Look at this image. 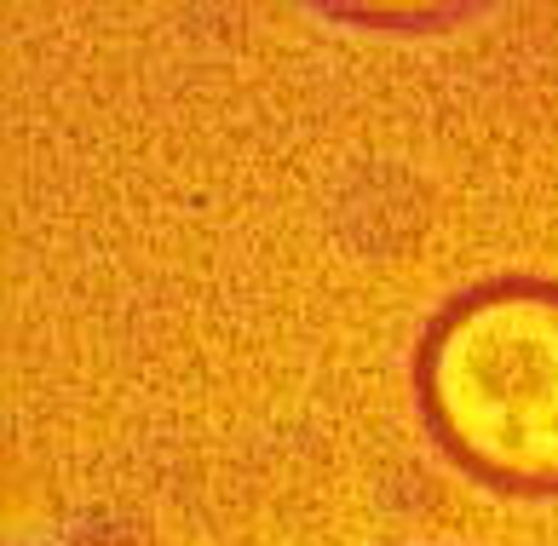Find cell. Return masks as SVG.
Segmentation results:
<instances>
[{
    "label": "cell",
    "mask_w": 558,
    "mask_h": 546,
    "mask_svg": "<svg viewBox=\"0 0 558 546\" xmlns=\"http://www.w3.org/2000/svg\"><path fill=\"white\" fill-rule=\"evenodd\" d=\"M426 420L454 460L507 489H558V288L461 300L421 351Z\"/></svg>",
    "instance_id": "obj_1"
}]
</instances>
